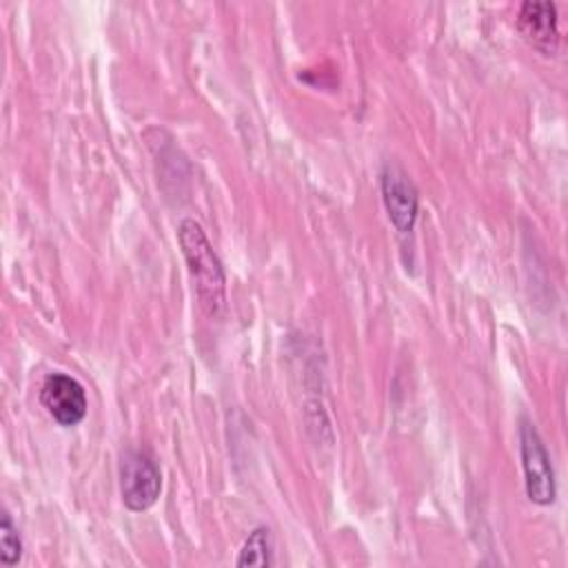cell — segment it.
<instances>
[{
	"instance_id": "1",
	"label": "cell",
	"mask_w": 568,
	"mask_h": 568,
	"mask_svg": "<svg viewBox=\"0 0 568 568\" xmlns=\"http://www.w3.org/2000/svg\"><path fill=\"white\" fill-rule=\"evenodd\" d=\"M178 242L186 260L195 295L206 315L217 317L226 304V275L204 229L195 220H182Z\"/></svg>"
},
{
	"instance_id": "2",
	"label": "cell",
	"mask_w": 568,
	"mask_h": 568,
	"mask_svg": "<svg viewBox=\"0 0 568 568\" xmlns=\"http://www.w3.org/2000/svg\"><path fill=\"white\" fill-rule=\"evenodd\" d=\"M162 490L158 464L144 450H129L120 462V495L129 510H149Z\"/></svg>"
},
{
	"instance_id": "3",
	"label": "cell",
	"mask_w": 568,
	"mask_h": 568,
	"mask_svg": "<svg viewBox=\"0 0 568 568\" xmlns=\"http://www.w3.org/2000/svg\"><path fill=\"white\" fill-rule=\"evenodd\" d=\"M519 450L521 466L526 477V495L530 501L539 506H548L555 501V473L550 464V455L530 422H521L519 426Z\"/></svg>"
},
{
	"instance_id": "4",
	"label": "cell",
	"mask_w": 568,
	"mask_h": 568,
	"mask_svg": "<svg viewBox=\"0 0 568 568\" xmlns=\"http://www.w3.org/2000/svg\"><path fill=\"white\" fill-rule=\"evenodd\" d=\"M40 402L60 426H75L87 415V393L82 384L64 373H51L40 386Z\"/></svg>"
},
{
	"instance_id": "5",
	"label": "cell",
	"mask_w": 568,
	"mask_h": 568,
	"mask_svg": "<svg viewBox=\"0 0 568 568\" xmlns=\"http://www.w3.org/2000/svg\"><path fill=\"white\" fill-rule=\"evenodd\" d=\"M382 200L393 226L399 233H410L417 220V189L395 164H386L382 171Z\"/></svg>"
},
{
	"instance_id": "6",
	"label": "cell",
	"mask_w": 568,
	"mask_h": 568,
	"mask_svg": "<svg viewBox=\"0 0 568 568\" xmlns=\"http://www.w3.org/2000/svg\"><path fill=\"white\" fill-rule=\"evenodd\" d=\"M519 33L539 51L552 53L559 42L557 9L552 2H524L517 16Z\"/></svg>"
},
{
	"instance_id": "7",
	"label": "cell",
	"mask_w": 568,
	"mask_h": 568,
	"mask_svg": "<svg viewBox=\"0 0 568 568\" xmlns=\"http://www.w3.org/2000/svg\"><path fill=\"white\" fill-rule=\"evenodd\" d=\"M237 566H271L273 564V539L271 530L260 526L255 528L248 539L244 541L240 557L235 561Z\"/></svg>"
},
{
	"instance_id": "8",
	"label": "cell",
	"mask_w": 568,
	"mask_h": 568,
	"mask_svg": "<svg viewBox=\"0 0 568 568\" xmlns=\"http://www.w3.org/2000/svg\"><path fill=\"white\" fill-rule=\"evenodd\" d=\"M22 559V541L9 513H2L0 524V561L2 566H16Z\"/></svg>"
}]
</instances>
